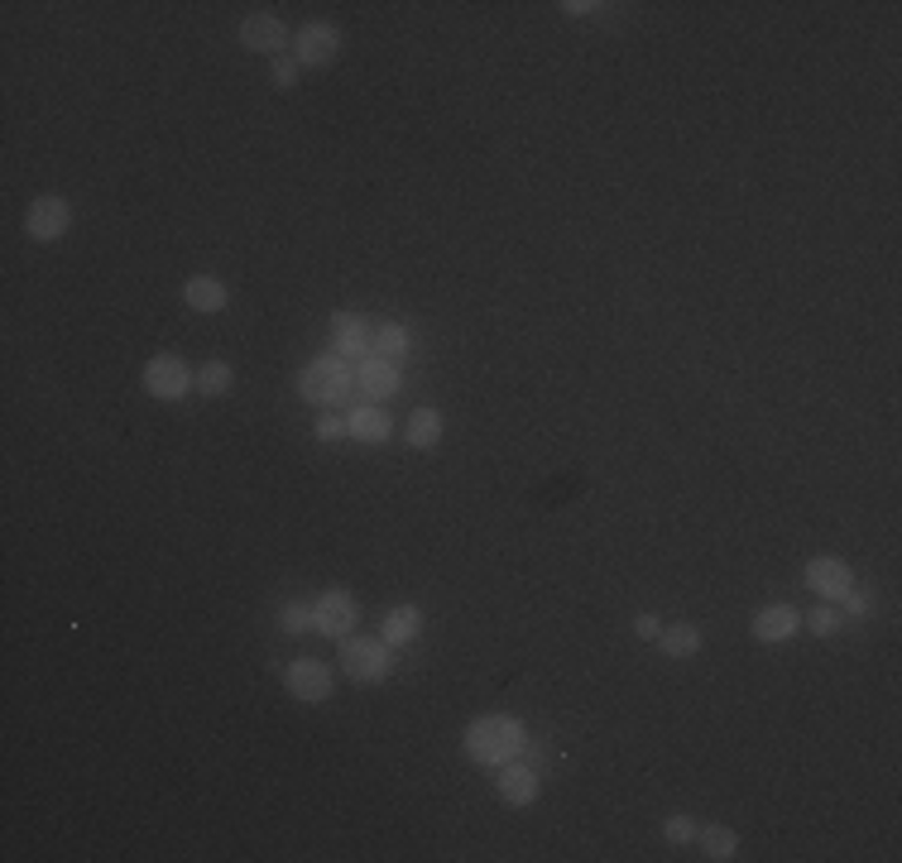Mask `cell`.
Segmentation results:
<instances>
[{"label":"cell","instance_id":"1","mask_svg":"<svg viewBox=\"0 0 902 863\" xmlns=\"http://www.w3.org/2000/svg\"><path fill=\"white\" fill-rule=\"evenodd\" d=\"M528 744V729L524 720H514V715H480L471 720V729L461 734V748L466 758L480 763V768H504V763H514Z\"/></svg>","mask_w":902,"mask_h":863},{"label":"cell","instance_id":"2","mask_svg":"<svg viewBox=\"0 0 902 863\" xmlns=\"http://www.w3.org/2000/svg\"><path fill=\"white\" fill-rule=\"evenodd\" d=\"M351 384H356V374L341 364V356H322L298 374V394H303L308 404H317V408L346 404V398H351Z\"/></svg>","mask_w":902,"mask_h":863},{"label":"cell","instance_id":"3","mask_svg":"<svg viewBox=\"0 0 902 863\" xmlns=\"http://www.w3.org/2000/svg\"><path fill=\"white\" fill-rule=\"evenodd\" d=\"M341 672L360 686H375L394 672V648L384 638H341Z\"/></svg>","mask_w":902,"mask_h":863},{"label":"cell","instance_id":"4","mask_svg":"<svg viewBox=\"0 0 902 863\" xmlns=\"http://www.w3.org/2000/svg\"><path fill=\"white\" fill-rule=\"evenodd\" d=\"M356 619H360V604H356V595L351 590H322L317 600H312V628H317L322 638H351V628H356Z\"/></svg>","mask_w":902,"mask_h":863},{"label":"cell","instance_id":"5","mask_svg":"<svg viewBox=\"0 0 902 863\" xmlns=\"http://www.w3.org/2000/svg\"><path fill=\"white\" fill-rule=\"evenodd\" d=\"M68 226H72V202L58 197V192L34 197L29 212H24V236L39 240V245H53L58 236H68Z\"/></svg>","mask_w":902,"mask_h":863},{"label":"cell","instance_id":"6","mask_svg":"<svg viewBox=\"0 0 902 863\" xmlns=\"http://www.w3.org/2000/svg\"><path fill=\"white\" fill-rule=\"evenodd\" d=\"M336 53H341V29H336V24L312 20L298 29V44H293L298 68H327V63H336Z\"/></svg>","mask_w":902,"mask_h":863},{"label":"cell","instance_id":"7","mask_svg":"<svg viewBox=\"0 0 902 863\" xmlns=\"http://www.w3.org/2000/svg\"><path fill=\"white\" fill-rule=\"evenodd\" d=\"M192 384H197V374H192L178 356H154L149 364H144V388H149L154 398H164V404L183 398Z\"/></svg>","mask_w":902,"mask_h":863},{"label":"cell","instance_id":"8","mask_svg":"<svg viewBox=\"0 0 902 863\" xmlns=\"http://www.w3.org/2000/svg\"><path fill=\"white\" fill-rule=\"evenodd\" d=\"M284 686H288V696L293 700L322 705L332 696V672H327V662H317V658H298V662H288Z\"/></svg>","mask_w":902,"mask_h":863},{"label":"cell","instance_id":"9","mask_svg":"<svg viewBox=\"0 0 902 863\" xmlns=\"http://www.w3.org/2000/svg\"><path fill=\"white\" fill-rule=\"evenodd\" d=\"M240 44L250 48V53H264V58H279L284 44H288V29L279 15H269V10H255V15L240 20Z\"/></svg>","mask_w":902,"mask_h":863},{"label":"cell","instance_id":"10","mask_svg":"<svg viewBox=\"0 0 902 863\" xmlns=\"http://www.w3.org/2000/svg\"><path fill=\"white\" fill-rule=\"evenodd\" d=\"M802 580H807V590H816L821 600H840V595L855 586V571H850V562H840V556H811Z\"/></svg>","mask_w":902,"mask_h":863},{"label":"cell","instance_id":"11","mask_svg":"<svg viewBox=\"0 0 902 863\" xmlns=\"http://www.w3.org/2000/svg\"><path fill=\"white\" fill-rule=\"evenodd\" d=\"M399 360H384V356H365L356 364V388L370 398H394L399 394Z\"/></svg>","mask_w":902,"mask_h":863},{"label":"cell","instance_id":"12","mask_svg":"<svg viewBox=\"0 0 902 863\" xmlns=\"http://www.w3.org/2000/svg\"><path fill=\"white\" fill-rule=\"evenodd\" d=\"M538 768H528V763H504L500 777H495V792L504 806H533L538 801Z\"/></svg>","mask_w":902,"mask_h":863},{"label":"cell","instance_id":"13","mask_svg":"<svg viewBox=\"0 0 902 863\" xmlns=\"http://www.w3.org/2000/svg\"><path fill=\"white\" fill-rule=\"evenodd\" d=\"M370 322L360 312H336L332 317V356H370Z\"/></svg>","mask_w":902,"mask_h":863},{"label":"cell","instance_id":"14","mask_svg":"<svg viewBox=\"0 0 902 863\" xmlns=\"http://www.w3.org/2000/svg\"><path fill=\"white\" fill-rule=\"evenodd\" d=\"M797 628H802V614L792 604H763L754 614V638L759 643H787V638H797Z\"/></svg>","mask_w":902,"mask_h":863},{"label":"cell","instance_id":"15","mask_svg":"<svg viewBox=\"0 0 902 863\" xmlns=\"http://www.w3.org/2000/svg\"><path fill=\"white\" fill-rule=\"evenodd\" d=\"M389 432H394L389 412L375 404H360V408H351V418H346V436H356V442H365V446L389 442Z\"/></svg>","mask_w":902,"mask_h":863},{"label":"cell","instance_id":"16","mask_svg":"<svg viewBox=\"0 0 902 863\" xmlns=\"http://www.w3.org/2000/svg\"><path fill=\"white\" fill-rule=\"evenodd\" d=\"M418 634H423V610H418V604H394V610L380 619V638L389 643V648H404V643H413Z\"/></svg>","mask_w":902,"mask_h":863},{"label":"cell","instance_id":"17","mask_svg":"<svg viewBox=\"0 0 902 863\" xmlns=\"http://www.w3.org/2000/svg\"><path fill=\"white\" fill-rule=\"evenodd\" d=\"M183 302L192 312H221L231 302V293H226V284L216 274H192L183 284Z\"/></svg>","mask_w":902,"mask_h":863},{"label":"cell","instance_id":"18","mask_svg":"<svg viewBox=\"0 0 902 863\" xmlns=\"http://www.w3.org/2000/svg\"><path fill=\"white\" fill-rule=\"evenodd\" d=\"M404 442L413 446V452H432V446L442 442V412L437 408H413V412H408Z\"/></svg>","mask_w":902,"mask_h":863},{"label":"cell","instance_id":"19","mask_svg":"<svg viewBox=\"0 0 902 863\" xmlns=\"http://www.w3.org/2000/svg\"><path fill=\"white\" fill-rule=\"evenodd\" d=\"M408 350H413V332H408L404 322H384V326H375V336H370V356L404 360Z\"/></svg>","mask_w":902,"mask_h":863},{"label":"cell","instance_id":"20","mask_svg":"<svg viewBox=\"0 0 902 863\" xmlns=\"http://www.w3.org/2000/svg\"><path fill=\"white\" fill-rule=\"evenodd\" d=\"M658 648H663L668 658L687 662V658L701 652V628H696V624H668L663 634H658Z\"/></svg>","mask_w":902,"mask_h":863},{"label":"cell","instance_id":"21","mask_svg":"<svg viewBox=\"0 0 902 863\" xmlns=\"http://www.w3.org/2000/svg\"><path fill=\"white\" fill-rule=\"evenodd\" d=\"M696 840H701V854L715 859V863L739 854V835L730 830V825H706V830H696Z\"/></svg>","mask_w":902,"mask_h":863},{"label":"cell","instance_id":"22","mask_svg":"<svg viewBox=\"0 0 902 863\" xmlns=\"http://www.w3.org/2000/svg\"><path fill=\"white\" fill-rule=\"evenodd\" d=\"M231 384H236V370H231V364H226V360H207V364H202V370H197V388H202V394H207V398L231 394Z\"/></svg>","mask_w":902,"mask_h":863},{"label":"cell","instance_id":"23","mask_svg":"<svg viewBox=\"0 0 902 863\" xmlns=\"http://www.w3.org/2000/svg\"><path fill=\"white\" fill-rule=\"evenodd\" d=\"M802 624H807L816 638H831L840 628V610H831V604H816L811 614H802Z\"/></svg>","mask_w":902,"mask_h":863},{"label":"cell","instance_id":"24","mask_svg":"<svg viewBox=\"0 0 902 863\" xmlns=\"http://www.w3.org/2000/svg\"><path fill=\"white\" fill-rule=\"evenodd\" d=\"M279 628H284V634H308V628H312V604H298V600L284 604V610H279Z\"/></svg>","mask_w":902,"mask_h":863},{"label":"cell","instance_id":"25","mask_svg":"<svg viewBox=\"0 0 902 863\" xmlns=\"http://www.w3.org/2000/svg\"><path fill=\"white\" fill-rule=\"evenodd\" d=\"M663 835H668V844H691L696 840V825H691V816H668Z\"/></svg>","mask_w":902,"mask_h":863},{"label":"cell","instance_id":"26","mask_svg":"<svg viewBox=\"0 0 902 863\" xmlns=\"http://www.w3.org/2000/svg\"><path fill=\"white\" fill-rule=\"evenodd\" d=\"M293 82H298V58H293V53H279V58H274V87L288 92Z\"/></svg>","mask_w":902,"mask_h":863},{"label":"cell","instance_id":"27","mask_svg":"<svg viewBox=\"0 0 902 863\" xmlns=\"http://www.w3.org/2000/svg\"><path fill=\"white\" fill-rule=\"evenodd\" d=\"M840 604H845V614H869V610H874V600H869V595H864L859 586H850L845 595H840Z\"/></svg>","mask_w":902,"mask_h":863},{"label":"cell","instance_id":"28","mask_svg":"<svg viewBox=\"0 0 902 863\" xmlns=\"http://www.w3.org/2000/svg\"><path fill=\"white\" fill-rule=\"evenodd\" d=\"M336 436H346V422L327 412V418H317V442H336Z\"/></svg>","mask_w":902,"mask_h":863},{"label":"cell","instance_id":"29","mask_svg":"<svg viewBox=\"0 0 902 863\" xmlns=\"http://www.w3.org/2000/svg\"><path fill=\"white\" fill-rule=\"evenodd\" d=\"M634 634L648 638V643H658V634H663V624H658L653 614H639V619H634Z\"/></svg>","mask_w":902,"mask_h":863},{"label":"cell","instance_id":"30","mask_svg":"<svg viewBox=\"0 0 902 863\" xmlns=\"http://www.w3.org/2000/svg\"><path fill=\"white\" fill-rule=\"evenodd\" d=\"M567 15H591V10H600V5H586V0H572V5H562Z\"/></svg>","mask_w":902,"mask_h":863}]
</instances>
